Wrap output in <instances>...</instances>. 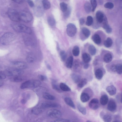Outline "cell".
<instances>
[{"mask_svg": "<svg viewBox=\"0 0 122 122\" xmlns=\"http://www.w3.org/2000/svg\"><path fill=\"white\" fill-rule=\"evenodd\" d=\"M15 39L14 34L11 32H7L0 38V43L4 45H8L13 42Z\"/></svg>", "mask_w": 122, "mask_h": 122, "instance_id": "obj_1", "label": "cell"}, {"mask_svg": "<svg viewBox=\"0 0 122 122\" xmlns=\"http://www.w3.org/2000/svg\"><path fill=\"white\" fill-rule=\"evenodd\" d=\"M41 83L38 80H31L26 81L22 83L20 86L22 89L31 88H36L39 86Z\"/></svg>", "mask_w": 122, "mask_h": 122, "instance_id": "obj_2", "label": "cell"}, {"mask_svg": "<svg viewBox=\"0 0 122 122\" xmlns=\"http://www.w3.org/2000/svg\"><path fill=\"white\" fill-rule=\"evenodd\" d=\"M13 30L18 33H23L28 34L31 33V28L27 26L21 24H16L12 25Z\"/></svg>", "mask_w": 122, "mask_h": 122, "instance_id": "obj_3", "label": "cell"}, {"mask_svg": "<svg viewBox=\"0 0 122 122\" xmlns=\"http://www.w3.org/2000/svg\"><path fill=\"white\" fill-rule=\"evenodd\" d=\"M8 14L9 17L12 21L17 22L21 21L19 13L16 10L13 9H9L8 12Z\"/></svg>", "mask_w": 122, "mask_h": 122, "instance_id": "obj_4", "label": "cell"}, {"mask_svg": "<svg viewBox=\"0 0 122 122\" xmlns=\"http://www.w3.org/2000/svg\"><path fill=\"white\" fill-rule=\"evenodd\" d=\"M6 76H13L14 77L21 76L24 73L23 72L16 68H9L6 70L4 71Z\"/></svg>", "mask_w": 122, "mask_h": 122, "instance_id": "obj_5", "label": "cell"}, {"mask_svg": "<svg viewBox=\"0 0 122 122\" xmlns=\"http://www.w3.org/2000/svg\"><path fill=\"white\" fill-rule=\"evenodd\" d=\"M20 21L28 23L31 22L33 19L31 14L26 11L19 12Z\"/></svg>", "mask_w": 122, "mask_h": 122, "instance_id": "obj_6", "label": "cell"}, {"mask_svg": "<svg viewBox=\"0 0 122 122\" xmlns=\"http://www.w3.org/2000/svg\"><path fill=\"white\" fill-rule=\"evenodd\" d=\"M77 32V28L75 25L72 23H69L67 25L66 32L68 35L72 37L76 35Z\"/></svg>", "mask_w": 122, "mask_h": 122, "instance_id": "obj_7", "label": "cell"}, {"mask_svg": "<svg viewBox=\"0 0 122 122\" xmlns=\"http://www.w3.org/2000/svg\"><path fill=\"white\" fill-rule=\"evenodd\" d=\"M47 115L51 118H59L61 116L62 114L61 112L58 110L52 109L47 112Z\"/></svg>", "mask_w": 122, "mask_h": 122, "instance_id": "obj_8", "label": "cell"}, {"mask_svg": "<svg viewBox=\"0 0 122 122\" xmlns=\"http://www.w3.org/2000/svg\"><path fill=\"white\" fill-rule=\"evenodd\" d=\"M12 64L15 68L20 70L25 69L27 66L26 63L22 62H14L12 63Z\"/></svg>", "mask_w": 122, "mask_h": 122, "instance_id": "obj_9", "label": "cell"}, {"mask_svg": "<svg viewBox=\"0 0 122 122\" xmlns=\"http://www.w3.org/2000/svg\"><path fill=\"white\" fill-rule=\"evenodd\" d=\"M99 101L96 98H93L90 102L89 103L90 108L93 110L98 109L99 106Z\"/></svg>", "mask_w": 122, "mask_h": 122, "instance_id": "obj_10", "label": "cell"}, {"mask_svg": "<svg viewBox=\"0 0 122 122\" xmlns=\"http://www.w3.org/2000/svg\"><path fill=\"white\" fill-rule=\"evenodd\" d=\"M96 17L97 21L99 23H102L104 19V14L100 11H97L96 14Z\"/></svg>", "mask_w": 122, "mask_h": 122, "instance_id": "obj_11", "label": "cell"}, {"mask_svg": "<svg viewBox=\"0 0 122 122\" xmlns=\"http://www.w3.org/2000/svg\"><path fill=\"white\" fill-rule=\"evenodd\" d=\"M117 105L115 102L113 100H110L108 103L107 109L111 112L115 111Z\"/></svg>", "mask_w": 122, "mask_h": 122, "instance_id": "obj_12", "label": "cell"}, {"mask_svg": "<svg viewBox=\"0 0 122 122\" xmlns=\"http://www.w3.org/2000/svg\"><path fill=\"white\" fill-rule=\"evenodd\" d=\"M57 104L51 102H45L43 103L41 107L43 108H56L58 107Z\"/></svg>", "mask_w": 122, "mask_h": 122, "instance_id": "obj_13", "label": "cell"}, {"mask_svg": "<svg viewBox=\"0 0 122 122\" xmlns=\"http://www.w3.org/2000/svg\"><path fill=\"white\" fill-rule=\"evenodd\" d=\"M107 19H104V22L103 26V28L105 30L106 33L108 34L111 33L112 31V29L108 23Z\"/></svg>", "mask_w": 122, "mask_h": 122, "instance_id": "obj_14", "label": "cell"}, {"mask_svg": "<svg viewBox=\"0 0 122 122\" xmlns=\"http://www.w3.org/2000/svg\"><path fill=\"white\" fill-rule=\"evenodd\" d=\"M106 90L110 95L113 96L116 94L117 90L114 86L111 85L106 88Z\"/></svg>", "mask_w": 122, "mask_h": 122, "instance_id": "obj_15", "label": "cell"}, {"mask_svg": "<svg viewBox=\"0 0 122 122\" xmlns=\"http://www.w3.org/2000/svg\"><path fill=\"white\" fill-rule=\"evenodd\" d=\"M92 39L94 43L97 45L100 44L101 42V39L100 36L97 34H95L92 37Z\"/></svg>", "mask_w": 122, "mask_h": 122, "instance_id": "obj_16", "label": "cell"}, {"mask_svg": "<svg viewBox=\"0 0 122 122\" xmlns=\"http://www.w3.org/2000/svg\"><path fill=\"white\" fill-rule=\"evenodd\" d=\"M100 101V103L103 106H105L108 102V97L106 95H103L101 97Z\"/></svg>", "mask_w": 122, "mask_h": 122, "instance_id": "obj_17", "label": "cell"}, {"mask_svg": "<svg viewBox=\"0 0 122 122\" xmlns=\"http://www.w3.org/2000/svg\"><path fill=\"white\" fill-rule=\"evenodd\" d=\"M90 97L88 94L86 93H83L80 96V99L82 102L85 103L87 102L90 99Z\"/></svg>", "mask_w": 122, "mask_h": 122, "instance_id": "obj_18", "label": "cell"}, {"mask_svg": "<svg viewBox=\"0 0 122 122\" xmlns=\"http://www.w3.org/2000/svg\"><path fill=\"white\" fill-rule=\"evenodd\" d=\"M81 32L85 38H87L90 36L91 32L90 30L87 28L83 27L81 29Z\"/></svg>", "mask_w": 122, "mask_h": 122, "instance_id": "obj_19", "label": "cell"}, {"mask_svg": "<svg viewBox=\"0 0 122 122\" xmlns=\"http://www.w3.org/2000/svg\"><path fill=\"white\" fill-rule=\"evenodd\" d=\"M95 75L97 79L99 80H101L103 76V71L100 69H98L95 71Z\"/></svg>", "mask_w": 122, "mask_h": 122, "instance_id": "obj_20", "label": "cell"}, {"mask_svg": "<svg viewBox=\"0 0 122 122\" xmlns=\"http://www.w3.org/2000/svg\"><path fill=\"white\" fill-rule=\"evenodd\" d=\"M64 100L65 103L74 109L75 108V105L70 98L68 97H66L65 98Z\"/></svg>", "mask_w": 122, "mask_h": 122, "instance_id": "obj_21", "label": "cell"}, {"mask_svg": "<svg viewBox=\"0 0 122 122\" xmlns=\"http://www.w3.org/2000/svg\"><path fill=\"white\" fill-rule=\"evenodd\" d=\"M71 76L73 81L75 83H78L81 79V76L78 74L73 73Z\"/></svg>", "mask_w": 122, "mask_h": 122, "instance_id": "obj_22", "label": "cell"}, {"mask_svg": "<svg viewBox=\"0 0 122 122\" xmlns=\"http://www.w3.org/2000/svg\"><path fill=\"white\" fill-rule=\"evenodd\" d=\"M73 58L71 56L69 57L67 59L66 62V66L68 68L70 69L72 68L73 63Z\"/></svg>", "mask_w": 122, "mask_h": 122, "instance_id": "obj_23", "label": "cell"}, {"mask_svg": "<svg viewBox=\"0 0 122 122\" xmlns=\"http://www.w3.org/2000/svg\"><path fill=\"white\" fill-rule=\"evenodd\" d=\"M103 59L105 62L106 63H109L111 62L112 60V55L110 53H107L104 56Z\"/></svg>", "mask_w": 122, "mask_h": 122, "instance_id": "obj_24", "label": "cell"}, {"mask_svg": "<svg viewBox=\"0 0 122 122\" xmlns=\"http://www.w3.org/2000/svg\"><path fill=\"white\" fill-rule=\"evenodd\" d=\"M82 58L85 63H88L91 60V57L90 55L86 53H84L83 54Z\"/></svg>", "mask_w": 122, "mask_h": 122, "instance_id": "obj_25", "label": "cell"}, {"mask_svg": "<svg viewBox=\"0 0 122 122\" xmlns=\"http://www.w3.org/2000/svg\"><path fill=\"white\" fill-rule=\"evenodd\" d=\"M113 44V41L112 39L110 37H108L105 41L104 42V45L107 48L110 47Z\"/></svg>", "mask_w": 122, "mask_h": 122, "instance_id": "obj_26", "label": "cell"}, {"mask_svg": "<svg viewBox=\"0 0 122 122\" xmlns=\"http://www.w3.org/2000/svg\"><path fill=\"white\" fill-rule=\"evenodd\" d=\"M43 98L45 99L50 100L55 99V97L53 95L47 93H45L43 95Z\"/></svg>", "mask_w": 122, "mask_h": 122, "instance_id": "obj_27", "label": "cell"}, {"mask_svg": "<svg viewBox=\"0 0 122 122\" xmlns=\"http://www.w3.org/2000/svg\"><path fill=\"white\" fill-rule=\"evenodd\" d=\"M59 87L60 89L64 91H69L71 90L70 88L67 85L63 83H61Z\"/></svg>", "mask_w": 122, "mask_h": 122, "instance_id": "obj_28", "label": "cell"}, {"mask_svg": "<svg viewBox=\"0 0 122 122\" xmlns=\"http://www.w3.org/2000/svg\"><path fill=\"white\" fill-rule=\"evenodd\" d=\"M84 8L85 12L87 13H90L92 10L91 4L88 2L85 3L84 5Z\"/></svg>", "mask_w": 122, "mask_h": 122, "instance_id": "obj_29", "label": "cell"}, {"mask_svg": "<svg viewBox=\"0 0 122 122\" xmlns=\"http://www.w3.org/2000/svg\"><path fill=\"white\" fill-rule=\"evenodd\" d=\"M51 85L52 88L53 89L58 92H61V89L59 86H58L56 81L54 80H53L52 81Z\"/></svg>", "mask_w": 122, "mask_h": 122, "instance_id": "obj_30", "label": "cell"}, {"mask_svg": "<svg viewBox=\"0 0 122 122\" xmlns=\"http://www.w3.org/2000/svg\"><path fill=\"white\" fill-rule=\"evenodd\" d=\"M47 21L49 24L50 26L53 27L55 25V20L53 16L49 17L47 19Z\"/></svg>", "mask_w": 122, "mask_h": 122, "instance_id": "obj_31", "label": "cell"}, {"mask_svg": "<svg viewBox=\"0 0 122 122\" xmlns=\"http://www.w3.org/2000/svg\"><path fill=\"white\" fill-rule=\"evenodd\" d=\"M88 51L90 54L92 56L95 55L96 53V49L93 45H90L88 47Z\"/></svg>", "mask_w": 122, "mask_h": 122, "instance_id": "obj_32", "label": "cell"}, {"mask_svg": "<svg viewBox=\"0 0 122 122\" xmlns=\"http://www.w3.org/2000/svg\"><path fill=\"white\" fill-rule=\"evenodd\" d=\"M87 80L86 78L82 79L78 84V87L80 88L83 87L87 83Z\"/></svg>", "mask_w": 122, "mask_h": 122, "instance_id": "obj_33", "label": "cell"}, {"mask_svg": "<svg viewBox=\"0 0 122 122\" xmlns=\"http://www.w3.org/2000/svg\"><path fill=\"white\" fill-rule=\"evenodd\" d=\"M44 8L46 9H50L51 7V4L50 2L47 0H44L42 2Z\"/></svg>", "mask_w": 122, "mask_h": 122, "instance_id": "obj_34", "label": "cell"}, {"mask_svg": "<svg viewBox=\"0 0 122 122\" xmlns=\"http://www.w3.org/2000/svg\"><path fill=\"white\" fill-rule=\"evenodd\" d=\"M80 52L79 47L77 46H75L72 50V53L73 55L76 57L77 56L79 55Z\"/></svg>", "mask_w": 122, "mask_h": 122, "instance_id": "obj_35", "label": "cell"}, {"mask_svg": "<svg viewBox=\"0 0 122 122\" xmlns=\"http://www.w3.org/2000/svg\"><path fill=\"white\" fill-rule=\"evenodd\" d=\"M77 108L79 111L84 115L86 114V110L85 108L80 104L77 105Z\"/></svg>", "mask_w": 122, "mask_h": 122, "instance_id": "obj_36", "label": "cell"}, {"mask_svg": "<svg viewBox=\"0 0 122 122\" xmlns=\"http://www.w3.org/2000/svg\"><path fill=\"white\" fill-rule=\"evenodd\" d=\"M121 64H118L116 65V72L119 74H122V67Z\"/></svg>", "mask_w": 122, "mask_h": 122, "instance_id": "obj_37", "label": "cell"}, {"mask_svg": "<svg viewBox=\"0 0 122 122\" xmlns=\"http://www.w3.org/2000/svg\"><path fill=\"white\" fill-rule=\"evenodd\" d=\"M93 17L90 16H88L87 18L86 23V25L88 26H90L93 24Z\"/></svg>", "mask_w": 122, "mask_h": 122, "instance_id": "obj_38", "label": "cell"}, {"mask_svg": "<svg viewBox=\"0 0 122 122\" xmlns=\"http://www.w3.org/2000/svg\"><path fill=\"white\" fill-rule=\"evenodd\" d=\"M60 5L61 10L64 12H65L68 8V5L65 3H61Z\"/></svg>", "mask_w": 122, "mask_h": 122, "instance_id": "obj_39", "label": "cell"}, {"mask_svg": "<svg viewBox=\"0 0 122 122\" xmlns=\"http://www.w3.org/2000/svg\"><path fill=\"white\" fill-rule=\"evenodd\" d=\"M42 108H43L42 107H36L33 109L32 112L34 114H38L41 112L42 111Z\"/></svg>", "mask_w": 122, "mask_h": 122, "instance_id": "obj_40", "label": "cell"}, {"mask_svg": "<svg viewBox=\"0 0 122 122\" xmlns=\"http://www.w3.org/2000/svg\"><path fill=\"white\" fill-rule=\"evenodd\" d=\"M12 80L14 82L18 83L21 82L23 80V78L21 76H18L14 77Z\"/></svg>", "mask_w": 122, "mask_h": 122, "instance_id": "obj_41", "label": "cell"}, {"mask_svg": "<svg viewBox=\"0 0 122 122\" xmlns=\"http://www.w3.org/2000/svg\"><path fill=\"white\" fill-rule=\"evenodd\" d=\"M90 3L91 6L92 7V12H94L97 6V1L95 0H91L90 1Z\"/></svg>", "mask_w": 122, "mask_h": 122, "instance_id": "obj_42", "label": "cell"}, {"mask_svg": "<svg viewBox=\"0 0 122 122\" xmlns=\"http://www.w3.org/2000/svg\"><path fill=\"white\" fill-rule=\"evenodd\" d=\"M60 56L61 59L63 61L65 60L67 56L65 52L64 51H62L60 52Z\"/></svg>", "mask_w": 122, "mask_h": 122, "instance_id": "obj_43", "label": "cell"}, {"mask_svg": "<svg viewBox=\"0 0 122 122\" xmlns=\"http://www.w3.org/2000/svg\"><path fill=\"white\" fill-rule=\"evenodd\" d=\"M112 117L110 115L106 114L103 117V119L105 122H110L112 120Z\"/></svg>", "mask_w": 122, "mask_h": 122, "instance_id": "obj_44", "label": "cell"}, {"mask_svg": "<svg viewBox=\"0 0 122 122\" xmlns=\"http://www.w3.org/2000/svg\"><path fill=\"white\" fill-rule=\"evenodd\" d=\"M114 6V4L111 2H108L104 5V7L106 8L111 9L113 8Z\"/></svg>", "mask_w": 122, "mask_h": 122, "instance_id": "obj_45", "label": "cell"}, {"mask_svg": "<svg viewBox=\"0 0 122 122\" xmlns=\"http://www.w3.org/2000/svg\"><path fill=\"white\" fill-rule=\"evenodd\" d=\"M71 12V9L70 8H68L67 10L64 12V16L66 18H68L70 15Z\"/></svg>", "mask_w": 122, "mask_h": 122, "instance_id": "obj_46", "label": "cell"}, {"mask_svg": "<svg viewBox=\"0 0 122 122\" xmlns=\"http://www.w3.org/2000/svg\"><path fill=\"white\" fill-rule=\"evenodd\" d=\"M6 76L4 71H0V79H5L6 78Z\"/></svg>", "mask_w": 122, "mask_h": 122, "instance_id": "obj_47", "label": "cell"}, {"mask_svg": "<svg viewBox=\"0 0 122 122\" xmlns=\"http://www.w3.org/2000/svg\"><path fill=\"white\" fill-rule=\"evenodd\" d=\"M26 60L29 63L33 62L34 60V58L30 56H28L27 57Z\"/></svg>", "mask_w": 122, "mask_h": 122, "instance_id": "obj_48", "label": "cell"}, {"mask_svg": "<svg viewBox=\"0 0 122 122\" xmlns=\"http://www.w3.org/2000/svg\"><path fill=\"white\" fill-rule=\"evenodd\" d=\"M70 121L67 119H58L55 121L53 122H70Z\"/></svg>", "mask_w": 122, "mask_h": 122, "instance_id": "obj_49", "label": "cell"}, {"mask_svg": "<svg viewBox=\"0 0 122 122\" xmlns=\"http://www.w3.org/2000/svg\"><path fill=\"white\" fill-rule=\"evenodd\" d=\"M79 63L77 61H76L74 63L73 65V68L74 69H76L79 68L80 66Z\"/></svg>", "mask_w": 122, "mask_h": 122, "instance_id": "obj_50", "label": "cell"}, {"mask_svg": "<svg viewBox=\"0 0 122 122\" xmlns=\"http://www.w3.org/2000/svg\"><path fill=\"white\" fill-rule=\"evenodd\" d=\"M38 77L42 81H45L46 79V77L42 75H39Z\"/></svg>", "mask_w": 122, "mask_h": 122, "instance_id": "obj_51", "label": "cell"}, {"mask_svg": "<svg viewBox=\"0 0 122 122\" xmlns=\"http://www.w3.org/2000/svg\"><path fill=\"white\" fill-rule=\"evenodd\" d=\"M85 23V20L83 18H81L79 20V23L81 25H83Z\"/></svg>", "mask_w": 122, "mask_h": 122, "instance_id": "obj_52", "label": "cell"}, {"mask_svg": "<svg viewBox=\"0 0 122 122\" xmlns=\"http://www.w3.org/2000/svg\"><path fill=\"white\" fill-rule=\"evenodd\" d=\"M110 69L113 72H116V65L113 64L110 66Z\"/></svg>", "mask_w": 122, "mask_h": 122, "instance_id": "obj_53", "label": "cell"}, {"mask_svg": "<svg viewBox=\"0 0 122 122\" xmlns=\"http://www.w3.org/2000/svg\"><path fill=\"white\" fill-rule=\"evenodd\" d=\"M27 2L29 6L33 8L34 7V4L33 1L31 0H28Z\"/></svg>", "mask_w": 122, "mask_h": 122, "instance_id": "obj_54", "label": "cell"}, {"mask_svg": "<svg viewBox=\"0 0 122 122\" xmlns=\"http://www.w3.org/2000/svg\"><path fill=\"white\" fill-rule=\"evenodd\" d=\"M89 67V65L88 63H85L84 65V67L85 69H87Z\"/></svg>", "mask_w": 122, "mask_h": 122, "instance_id": "obj_55", "label": "cell"}, {"mask_svg": "<svg viewBox=\"0 0 122 122\" xmlns=\"http://www.w3.org/2000/svg\"><path fill=\"white\" fill-rule=\"evenodd\" d=\"M13 1L15 2L18 4L22 3L24 1L22 0H14Z\"/></svg>", "mask_w": 122, "mask_h": 122, "instance_id": "obj_56", "label": "cell"}, {"mask_svg": "<svg viewBox=\"0 0 122 122\" xmlns=\"http://www.w3.org/2000/svg\"><path fill=\"white\" fill-rule=\"evenodd\" d=\"M99 4L101 5H103V1L102 0L99 1Z\"/></svg>", "mask_w": 122, "mask_h": 122, "instance_id": "obj_57", "label": "cell"}, {"mask_svg": "<svg viewBox=\"0 0 122 122\" xmlns=\"http://www.w3.org/2000/svg\"><path fill=\"white\" fill-rule=\"evenodd\" d=\"M46 66L47 68L49 70H50L51 69V68L50 66L49 65L46 64Z\"/></svg>", "mask_w": 122, "mask_h": 122, "instance_id": "obj_58", "label": "cell"}, {"mask_svg": "<svg viewBox=\"0 0 122 122\" xmlns=\"http://www.w3.org/2000/svg\"><path fill=\"white\" fill-rule=\"evenodd\" d=\"M26 102V101L24 99H22L21 101V102L23 104H25V103Z\"/></svg>", "mask_w": 122, "mask_h": 122, "instance_id": "obj_59", "label": "cell"}, {"mask_svg": "<svg viewBox=\"0 0 122 122\" xmlns=\"http://www.w3.org/2000/svg\"><path fill=\"white\" fill-rule=\"evenodd\" d=\"M3 83L2 82H0V88L3 85Z\"/></svg>", "mask_w": 122, "mask_h": 122, "instance_id": "obj_60", "label": "cell"}, {"mask_svg": "<svg viewBox=\"0 0 122 122\" xmlns=\"http://www.w3.org/2000/svg\"><path fill=\"white\" fill-rule=\"evenodd\" d=\"M113 122H120L118 121H114Z\"/></svg>", "mask_w": 122, "mask_h": 122, "instance_id": "obj_61", "label": "cell"}, {"mask_svg": "<svg viewBox=\"0 0 122 122\" xmlns=\"http://www.w3.org/2000/svg\"><path fill=\"white\" fill-rule=\"evenodd\" d=\"M87 122H91L89 121H88Z\"/></svg>", "mask_w": 122, "mask_h": 122, "instance_id": "obj_62", "label": "cell"}, {"mask_svg": "<svg viewBox=\"0 0 122 122\" xmlns=\"http://www.w3.org/2000/svg\"></svg>", "mask_w": 122, "mask_h": 122, "instance_id": "obj_63", "label": "cell"}]
</instances>
